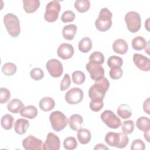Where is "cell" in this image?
<instances>
[{
    "label": "cell",
    "mask_w": 150,
    "mask_h": 150,
    "mask_svg": "<svg viewBox=\"0 0 150 150\" xmlns=\"http://www.w3.org/2000/svg\"><path fill=\"white\" fill-rule=\"evenodd\" d=\"M13 117L12 115L6 114L2 116L1 120V124L2 127L6 129L9 130L12 128L13 123Z\"/></svg>",
    "instance_id": "cell-30"
},
{
    "label": "cell",
    "mask_w": 150,
    "mask_h": 150,
    "mask_svg": "<svg viewBox=\"0 0 150 150\" xmlns=\"http://www.w3.org/2000/svg\"><path fill=\"white\" fill-rule=\"evenodd\" d=\"M110 87V82L107 78L103 77L96 81L88 90V96L91 101H103L106 92Z\"/></svg>",
    "instance_id": "cell-1"
},
{
    "label": "cell",
    "mask_w": 150,
    "mask_h": 150,
    "mask_svg": "<svg viewBox=\"0 0 150 150\" xmlns=\"http://www.w3.org/2000/svg\"><path fill=\"white\" fill-rule=\"evenodd\" d=\"M125 21L128 30L131 33L137 32L141 26V19L139 14L135 11H129L125 15Z\"/></svg>",
    "instance_id": "cell-6"
},
{
    "label": "cell",
    "mask_w": 150,
    "mask_h": 150,
    "mask_svg": "<svg viewBox=\"0 0 150 150\" xmlns=\"http://www.w3.org/2000/svg\"><path fill=\"white\" fill-rule=\"evenodd\" d=\"M83 98V91L79 87H73L69 90L64 96L66 101L69 104L80 103Z\"/></svg>",
    "instance_id": "cell-11"
},
{
    "label": "cell",
    "mask_w": 150,
    "mask_h": 150,
    "mask_svg": "<svg viewBox=\"0 0 150 150\" xmlns=\"http://www.w3.org/2000/svg\"><path fill=\"white\" fill-rule=\"evenodd\" d=\"M121 129L124 134H130L133 132L134 130V122L132 120L124 121L121 126Z\"/></svg>",
    "instance_id": "cell-35"
},
{
    "label": "cell",
    "mask_w": 150,
    "mask_h": 150,
    "mask_svg": "<svg viewBox=\"0 0 150 150\" xmlns=\"http://www.w3.org/2000/svg\"><path fill=\"white\" fill-rule=\"evenodd\" d=\"M46 68L49 74L54 78L60 77L63 72L62 63L56 59L49 60L46 64Z\"/></svg>",
    "instance_id": "cell-10"
},
{
    "label": "cell",
    "mask_w": 150,
    "mask_h": 150,
    "mask_svg": "<svg viewBox=\"0 0 150 150\" xmlns=\"http://www.w3.org/2000/svg\"><path fill=\"white\" fill-rule=\"evenodd\" d=\"M22 146L26 150H41L43 149V143L41 139L30 135L22 141Z\"/></svg>",
    "instance_id": "cell-12"
},
{
    "label": "cell",
    "mask_w": 150,
    "mask_h": 150,
    "mask_svg": "<svg viewBox=\"0 0 150 150\" xmlns=\"http://www.w3.org/2000/svg\"><path fill=\"white\" fill-rule=\"evenodd\" d=\"M83 121L81 115L74 114L71 115L69 120L70 128L73 131H78L81 128V125Z\"/></svg>",
    "instance_id": "cell-19"
},
{
    "label": "cell",
    "mask_w": 150,
    "mask_h": 150,
    "mask_svg": "<svg viewBox=\"0 0 150 150\" xmlns=\"http://www.w3.org/2000/svg\"><path fill=\"white\" fill-rule=\"evenodd\" d=\"M71 84V80L69 75L66 73L64 75V77L61 81L60 85V89L61 91H64L67 89Z\"/></svg>",
    "instance_id": "cell-41"
},
{
    "label": "cell",
    "mask_w": 150,
    "mask_h": 150,
    "mask_svg": "<svg viewBox=\"0 0 150 150\" xmlns=\"http://www.w3.org/2000/svg\"><path fill=\"white\" fill-rule=\"evenodd\" d=\"M105 142L110 146L124 148L128 145L129 138L127 135L124 133L109 132L105 136Z\"/></svg>",
    "instance_id": "cell-2"
},
{
    "label": "cell",
    "mask_w": 150,
    "mask_h": 150,
    "mask_svg": "<svg viewBox=\"0 0 150 150\" xmlns=\"http://www.w3.org/2000/svg\"><path fill=\"white\" fill-rule=\"evenodd\" d=\"M17 70V67L15 64L11 62L5 63L2 67V73L7 76H11L13 75Z\"/></svg>",
    "instance_id": "cell-31"
},
{
    "label": "cell",
    "mask_w": 150,
    "mask_h": 150,
    "mask_svg": "<svg viewBox=\"0 0 150 150\" xmlns=\"http://www.w3.org/2000/svg\"><path fill=\"white\" fill-rule=\"evenodd\" d=\"M73 46L69 43H64L59 45L57 50V56L63 59L66 60L71 58L74 54Z\"/></svg>",
    "instance_id": "cell-15"
},
{
    "label": "cell",
    "mask_w": 150,
    "mask_h": 150,
    "mask_svg": "<svg viewBox=\"0 0 150 150\" xmlns=\"http://www.w3.org/2000/svg\"><path fill=\"white\" fill-rule=\"evenodd\" d=\"M104 106L103 100V101H91L90 103V109L94 111L98 112L100 111Z\"/></svg>",
    "instance_id": "cell-43"
},
{
    "label": "cell",
    "mask_w": 150,
    "mask_h": 150,
    "mask_svg": "<svg viewBox=\"0 0 150 150\" xmlns=\"http://www.w3.org/2000/svg\"><path fill=\"white\" fill-rule=\"evenodd\" d=\"M133 62L135 65L141 70L149 71L150 70V59L142 54L134 53Z\"/></svg>",
    "instance_id": "cell-14"
},
{
    "label": "cell",
    "mask_w": 150,
    "mask_h": 150,
    "mask_svg": "<svg viewBox=\"0 0 150 150\" xmlns=\"http://www.w3.org/2000/svg\"><path fill=\"white\" fill-rule=\"evenodd\" d=\"M23 4L24 11L28 13L36 11L40 5L39 0H23Z\"/></svg>",
    "instance_id": "cell-23"
},
{
    "label": "cell",
    "mask_w": 150,
    "mask_h": 150,
    "mask_svg": "<svg viewBox=\"0 0 150 150\" xmlns=\"http://www.w3.org/2000/svg\"><path fill=\"white\" fill-rule=\"evenodd\" d=\"M19 113L23 117H26L29 119H33L37 116L38 111L35 106L29 105L26 107H24Z\"/></svg>",
    "instance_id": "cell-22"
},
{
    "label": "cell",
    "mask_w": 150,
    "mask_h": 150,
    "mask_svg": "<svg viewBox=\"0 0 150 150\" xmlns=\"http://www.w3.org/2000/svg\"><path fill=\"white\" fill-rule=\"evenodd\" d=\"M86 67L87 71L90 73L91 79L95 81L104 77V69L100 64L89 61L87 63Z\"/></svg>",
    "instance_id": "cell-9"
},
{
    "label": "cell",
    "mask_w": 150,
    "mask_h": 150,
    "mask_svg": "<svg viewBox=\"0 0 150 150\" xmlns=\"http://www.w3.org/2000/svg\"><path fill=\"white\" fill-rule=\"evenodd\" d=\"M39 105L42 111L47 112L54 108L55 105V101L52 98L50 97H45L40 100Z\"/></svg>",
    "instance_id": "cell-20"
},
{
    "label": "cell",
    "mask_w": 150,
    "mask_h": 150,
    "mask_svg": "<svg viewBox=\"0 0 150 150\" xmlns=\"http://www.w3.org/2000/svg\"><path fill=\"white\" fill-rule=\"evenodd\" d=\"M122 59L115 55L110 56L107 60V65L110 69L115 67H121L122 66Z\"/></svg>",
    "instance_id": "cell-32"
},
{
    "label": "cell",
    "mask_w": 150,
    "mask_h": 150,
    "mask_svg": "<svg viewBox=\"0 0 150 150\" xmlns=\"http://www.w3.org/2000/svg\"><path fill=\"white\" fill-rule=\"evenodd\" d=\"M63 146L67 150H73L77 148V142L73 137H69L64 139L63 141Z\"/></svg>",
    "instance_id": "cell-34"
},
{
    "label": "cell",
    "mask_w": 150,
    "mask_h": 150,
    "mask_svg": "<svg viewBox=\"0 0 150 150\" xmlns=\"http://www.w3.org/2000/svg\"><path fill=\"white\" fill-rule=\"evenodd\" d=\"M11 98L10 91L5 87H1L0 88V103H6Z\"/></svg>",
    "instance_id": "cell-39"
},
{
    "label": "cell",
    "mask_w": 150,
    "mask_h": 150,
    "mask_svg": "<svg viewBox=\"0 0 150 150\" xmlns=\"http://www.w3.org/2000/svg\"><path fill=\"white\" fill-rule=\"evenodd\" d=\"M24 107L25 105L22 102V101L18 98L12 99L8 103L7 105L8 110L10 112L13 114H18L20 112L21 110Z\"/></svg>",
    "instance_id": "cell-21"
},
{
    "label": "cell",
    "mask_w": 150,
    "mask_h": 150,
    "mask_svg": "<svg viewBox=\"0 0 150 150\" xmlns=\"http://www.w3.org/2000/svg\"><path fill=\"white\" fill-rule=\"evenodd\" d=\"M123 74V71L121 67L111 68L109 71V75L112 80H118L120 79Z\"/></svg>",
    "instance_id": "cell-40"
},
{
    "label": "cell",
    "mask_w": 150,
    "mask_h": 150,
    "mask_svg": "<svg viewBox=\"0 0 150 150\" xmlns=\"http://www.w3.org/2000/svg\"><path fill=\"white\" fill-rule=\"evenodd\" d=\"M60 147V139L53 132H49L43 144L44 150H59Z\"/></svg>",
    "instance_id": "cell-13"
},
{
    "label": "cell",
    "mask_w": 150,
    "mask_h": 150,
    "mask_svg": "<svg viewBox=\"0 0 150 150\" xmlns=\"http://www.w3.org/2000/svg\"><path fill=\"white\" fill-rule=\"evenodd\" d=\"M144 138L147 141V142H149V131H147L144 132Z\"/></svg>",
    "instance_id": "cell-46"
},
{
    "label": "cell",
    "mask_w": 150,
    "mask_h": 150,
    "mask_svg": "<svg viewBox=\"0 0 150 150\" xmlns=\"http://www.w3.org/2000/svg\"><path fill=\"white\" fill-rule=\"evenodd\" d=\"M71 77H72V80L73 83L75 84H77V85L82 84L84 82L86 79V76L84 73L83 71H79V70L74 71L72 73Z\"/></svg>",
    "instance_id": "cell-33"
},
{
    "label": "cell",
    "mask_w": 150,
    "mask_h": 150,
    "mask_svg": "<svg viewBox=\"0 0 150 150\" xmlns=\"http://www.w3.org/2000/svg\"><path fill=\"white\" fill-rule=\"evenodd\" d=\"M77 137L79 142L83 145H85L90 141L91 134L88 129L81 128L77 131Z\"/></svg>",
    "instance_id": "cell-24"
},
{
    "label": "cell",
    "mask_w": 150,
    "mask_h": 150,
    "mask_svg": "<svg viewBox=\"0 0 150 150\" xmlns=\"http://www.w3.org/2000/svg\"><path fill=\"white\" fill-rule=\"evenodd\" d=\"M149 18H148L147 20L146 21L145 23V28L146 29V30L148 31H149Z\"/></svg>",
    "instance_id": "cell-47"
},
{
    "label": "cell",
    "mask_w": 150,
    "mask_h": 150,
    "mask_svg": "<svg viewBox=\"0 0 150 150\" xmlns=\"http://www.w3.org/2000/svg\"><path fill=\"white\" fill-rule=\"evenodd\" d=\"M30 76L33 80L39 81L43 78L44 72L40 68L35 67L30 70Z\"/></svg>",
    "instance_id": "cell-37"
},
{
    "label": "cell",
    "mask_w": 150,
    "mask_h": 150,
    "mask_svg": "<svg viewBox=\"0 0 150 150\" xmlns=\"http://www.w3.org/2000/svg\"><path fill=\"white\" fill-rule=\"evenodd\" d=\"M112 13L108 8H102L95 22L97 29L101 32H105L109 30L112 25Z\"/></svg>",
    "instance_id": "cell-4"
},
{
    "label": "cell",
    "mask_w": 150,
    "mask_h": 150,
    "mask_svg": "<svg viewBox=\"0 0 150 150\" xmlns=\"http://www.w3.org/2000/svg\"><path fill=\"white\" fill-rule=\"evenodd\" d=\"M148 42H146L145 39L142 36H138L133 38L132 40L131 45L132 48L134 50L139 51L144 49L146 47Z\"/></svg>",
    "instance_id": "cell-26"
},
{
    "label": "cell",
    "mask_w": 150,
    "mask_h": 150,
    "mask_svg": "<svg viewBox=\"0 0 150 150\" xmlns=\"http://www.w3.org/2000/svg\"><path fill=\"white\" fill-rule=\"evenodd\" d=\"M136 127L138 129L144 132L149 131L150 120L145 116L139 117L136 121Z\"/></svg>",
    "instance_id": "cell-27"
},
{
    "label": "cell",
    "mask_w": 150,
    "mask_h": 150,
    "mask_svg": "<svg viewBox=\"0 0 150 150\" xmlns=\"http://www.w3.org/2000/svg\"><path fill=\"white\" fill-rule=\"evenodd\" d=\"M100 117L102 121L110 128L117 129L121 125V121L120 118L111 110H105L101 114Z\"/></svg>",
    "instance_id": "cell-8"
},
{
    "label": "cell",
    "mask_w": 150,
    "mask_h": 150,
    "mask_svg": "<svg viewBox=\"0 0 150 150\" xmlns=\"http://www.w3.org/2000/svg\"><path fill=\"white\" fill-rule=\"evenodd\" d=\"M112 49L114 52L117 53L124 54L128 50V45L124 39H118L114 42L112 44Z\"/></svg>",
    "instance_id": "cell-16"
},
{
    "label": "cell",
    "mask_w": 150,
    "mask_h": 150,
    "mask_svg": "<svg viewBox=\"0 0 150 150\" xmlns=\"http://www.w3.org/2000/svg\"><path fill=\"white\" fill-rule=\"evenodd\" d=\"M77 26L74 24H69L64 26L62 29L63 38L68 40H73L77 32Z\"/></svg>",
    "instance_id": "cell-18"
},
{
    "label": "cell",
    "mask_w": 150,
    "mask_h": 150,
    "mask_svg": "<svg viewBox=\"0 0 150 150\" xmlns=\"http://www.w3.org/2000/svg\"><path fill=\"white\" fill-rule=\"evenodd\" d=\"M61 9V6L58 1H50L46 6V11L44 14L45 21L48 22H55L58 17Z\"/></svg>",
    "instance_id": "cell-7"
},
{
    "label": "cell",
    "mask_w": 150,
    "mask_h": 150,
    "mask_svg": "<svg viewBox=\"0 0 150 150\" xmlns=\"http://www.w3.org/2000/svg\"><path fill=\"white\" fill-rule=\"evenodd\" d=\"M94 150H100V149L108 150L109 148L103 144H97L96 145V146L94 148Z\"/></svg>",
    "instance_id": "cell-45"
},
{
    "label": "cell",
    "mask_w": 150,
    "mask_h": 150,
    "mask_svg": "<svg viewBox=\"0 0 150 150\" xmlns=\"http://www.w3.org/2000/svg\"><path fill=\"white\" fill-rule=\"evenodd\" d=\"M117 114L122 119H128L132 115L131 107L127 104H120L117 108Z\"/></svg>",
    "instance_id": "cell-25"
},
{
    "label": "cell",
    "mask_w": 150,
    "mask_h": 150,
    "mask_svg": "<svg viewBox=\"0 0 150 150\" xmlns=\"http://www.w3.org/2000/svg\"><path fill=\"white\" fill-rule=\"evenodd\" d=\"M89 61L93 62H96V63H99L101 65L102 64H103V63L104 62V56L101 52L96 51V52H93L90 55Z\"/></svg>",
    "instance_id": "cell-36"
},
{
    "label": "cell",
    "mask_w": 150,
    "mask_h": 150,
    "mask_svg": "<svg viewBox=\"0 0 150 150\" xmlns=\"http://www.w3.org/2000/svg\"><path fill=\"white\" fill-rule=\"evenodd\" d=\"M29 127V121L24 118L18 119L14 124V130L19 135L25 134Z\"/></svg>",
    "instance_id": "cell-17"
},
{
    "label": "cell",
    "mask_w": 150,
    "mask_h": 150,
    "mask_svg": "<svg viewBox=\"0 0 150 150\" xmlns=\"http://www.w3.org/2000/svg\"><path fill=\"white\" fill-rule=\"evenodd\" d=\"M76 18L75 13L70 10L64 11L61 16V20L64 23L73 22Z\"/></svg>",
    "instance_id": "cell-38"
},
{
    "label": "cell",
    "mask_w": 150,
    "mask_h": 150,
    "mask_svg": "<svg viewBox=\"0 0 150 150\" xmlns=\"http://www.w3.org/2000/svg\"><path fill=\"white\" fill-rule=\"evenodd\" d=\"M49 120L52 128L56 132L63 130L69 123L67 117L60 111H53L50 114Z\"/></svg>",
    "instance_id": "cell-5"
},
{
    "label": "cell",
    "mask_w": 150,
    "mask_h": 150,
    "mask_svg": "<svg viewBox=\"0 0 150 150\" xmlns=\"http://www.w3.org/2000/svg\"><path fill=\"white\" fill-rule=\"evenodd\" d=\"M74 8L80 13L87 12L90 8V2L88 0H77L74 2Z\"/></svg>",
    "instance_id": "cell-29"
},
{
    "label": "cell",
    "mask_w": 150,
    "mask_h": 150,
    "mask_svg": "<svg viewBox=\"0 0 150 150\" xmlns=\"http://www.w3.org/2000/svg\"><path fill=\"white\" fill-rule=\"evenodd\" d=\"M78 47L81 53H88L92 48V41L90 38L85 37L79 42Z\"/></svg>",
    "instance_id": "cell-28"
},
{
    "label": "cell",
    "mask_w": 150,
    "mask_h": 150,
    "mask_svg": "<svg viewBox=\"0 0 150 150\" xmlns=\"http://www.w3.org/2000/svg\"><path fill=\"white\" fill-rule=\"evenodd\" d=\"M143 110L148 114H150L149 111V98H147L143 103Z\"/></svg>",
    "instance_id": "cell-44"
},
{
    "label": "cell",
    "mask_w": 150,
    "mask_h": 150,
    "mask_svg": "<svg viewBox=\"0 0 150 150\" xmlns=\"http://www.w3.org/2000/svg\"><path fill=\"white\" fill-rule=\"evenodd\" d=\"M131 149L132 150H144L145 148V145L144 142L140 139H137L133 141V142L131 144Z\"/></svg>",
    "instance_id": "cell-42"
},
{
    "label": "cell",
    "mask_w": 150,
    "mask_h": 150,
    "mask_svg": "<svg viewBox=\"0 0 150 150\" xmlns=\"http://www.w3.org/2000/svg\"><path fill=\"white\" fill-rule=\"evenodd\" d=\"M4 23L8 34L13 37H18L21 33L20 21L18 18L12 13H8L4 16Z\"/></svg>",
    "instance_id": "cell-3"
}]
</instances>
